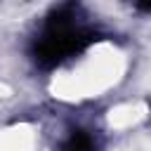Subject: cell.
<instances>
[{
    "mask_svg": "<svg viewBox=\"0 0 151 151\" xmlns=\"http://www.w3.org/2000/svg\"><path fill=\"white\" fill-rule=\"evenodd\" d=\"M94 149V137L87 132V130H73L59 151H92Z\"/></svg>",
    "mask_w": 151,
    "mask_h": 151,
    "instance_id": "obj_1",
    "label": "cell"
},
{
    "mask_svg": "<svg viewBox=\"0 0 151 151\" xmlns=\"http://www.w3.org/2000/svg\"><path fill=\"white\" fill-rule=\"evenodd\" d=\"M134 5H137V9H139V12H144V14H151V0H137Z\"/></svg>",
    "mask_w": 151,
    "mask_h": 151,
    "instance_id": "obj_2",
    "label": "cell"
}]
</instances>
